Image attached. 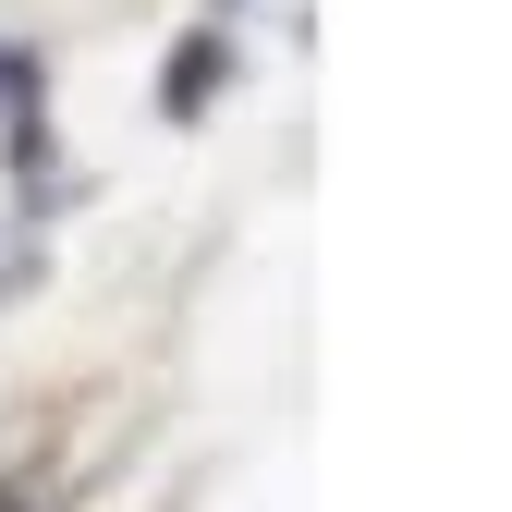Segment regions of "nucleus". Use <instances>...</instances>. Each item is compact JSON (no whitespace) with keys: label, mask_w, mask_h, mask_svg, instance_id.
<instances>
[{"label":"nucleus","mask_w":512,"mask_h":512,"mask_svg":"<svg viewBox=\"0 0 512 512\" xmlns=\"http://www.w3.org/2000/svg\"><path fill=\"white\" fill-rule=\"evenodd\" d=\"M220 74H232V49H220V37H183V49H171V74H159V110H171V122H196V110L220 98Z\"/></svg>","instance_id":"nucleus-1"},{"label":"nucleus","mask_w":512,"mask_h":512,"mask_svg":"<svg viewBox=\"0 0 512 512\" xmlns=\"http://www.w3.org/2000/svg\"><path fill=\"white\" fill-rule=\"evenodd\" d=\"M0 98H25V49H0Z\"/></svg>","instance_id":"nucleus-2"}]
</instances>
